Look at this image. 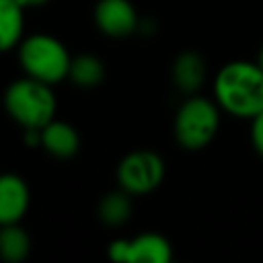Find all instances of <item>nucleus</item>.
Returning <instances> with one entry per match:
<instances>
[{
  "label": "nucleus",
  "instance_id": "1",
  "mask_svg": "<svg viewBox=\"0 0 263 263\" xmlns=\"http://www.w3.org/2000/svg\"><path fill=\"white\" fill-rule=\"evenodd\" d=\"M214 101L232 117L253 119L263 111V68L257 62L234 60L214 78Z\"/></svg>",
  "mask_w": 263,
  "mask_h": 263
},
{
  "label": "nucleus",
  "instance_id": "2",
  "mask_svg": "<svg viewBox=\"0 0 263 263\" xmlns=\"http://www.w3.org/2000/svg\"><path fill=\"white\" fill-rule=\"evenodd\" d=\"M4 109L23 129H41L55 117L58 103L51 84L25 76L8 84Z\"/></svg>",
  "mask_w": 263,
  "mask_h": 263
},
{
  "label": "nucleus",
  "instance_id": "3",
  "mask_svg": "<svg viewBox=\"0 0 263 263\" xmlns=\"http://www.w3.org/2000/svg\"><path fill=\"white\" fill-rule=\"evenodd\" d=\"M70 62L72 55L66 45L49 33L23 37V41L18 43V64L25 76L47 82L51 86L68 78Z\"/></svg>",
  "mask_w": 263,
  "mask_h": 263
},
{
  "label": "nucleus",
  "instance_id": "4",
  "mask_svg": "<svg viewBox=\"0 0 263 263\" xmlns=\"http://www.w3.org/2000/svg\"><path fill=\"white\" fill-rule=\"evenodd\" d=\"M220 107L214 99L191 95L181 103L175 115V140L185 150L205 148L218 134L220 127Z\"/></svg>",
  "mask_w": 263,
  "mask_h": 263
},
{
  "label": "nucleus",
  "instance_id": "5",
  "mask_svg": "<svg viewBox=\"0 0 263 263\" xmlns=\"http://www.w3.org/2000/svg\"><path fill=\"white\" fill-rule=\"evenodd\" d=\"M117 185L129 195H146L154 191L164 179V162L152 150H134L117 164Z\"/></svg>",
  "mask_w": 263,
  "mask_h": 263
},
{
  "label": "nucleus",
  "instance_id": "6",
  "mask_svg": "<svg viewBox=\"0 0 263 263\" xmlns=\"http://www.w3.org/2000/svg\"><path fill=\"white\" fill-rule=\"evenodd\" d=\"M107 253L119 263H168L173 257L171 242L156 232H144L134 238H115Z\"/></svg>",
  "mask_w": 263,
  "mask_h": 263
},
{
  "label": "nucleus",
  "instance_id": "7",
  "mask_svg": "<svg viewBox=\"0 0 263 263\" xmlns=\"http://www.w3.org/2000/svg\"><path fill=\"white\" fill-rule=\"evenodd\" d=\"M95 23L103 35L123 39L138 29L140 16L129 0H99L95 6Z\"/></svg>",
  "mask_w": 263,
  "mask_h": 263
},
{
  "label": "nucleus",
  "instance_id": "8",
  "mask_svg": "<svg viewBox=\"0 0 263 263\" xmlns=\"http://www.w3.org/2000/svg\"><path fill=\"white\" fill-rule=\"evenodd\" d=\"M31 203V191L23 177L14 173L0 175V226L23 220Z\"/></svg>",
  "mask_w": 263,
  "mask_h": 263
},
{
  "label": "nucleus",
  "instance_id": "9",
  "mask_svg": "<svg viewBox=\"0 0 263 263\" xmlns=\"http://www.w3.org/2000/svg\"><path fill=\"white\" fill-rule=\"evenodd\" d=\"M171 74H173L175 86L181 92L195 95L203 86V80L208 76V64L201 53L193 49H185L175 58Z\"/></svg>",
  "mask_w": 263,
  "mask_h": 263
},
{
  "label": "nucleus",
  "instance_id": "10",
  "mask_svg": "<svg viewBox=\"0 0 263 263\" xmlns=\"http://www.w3.org/2000/svg\"><path fill=\"white\" fill-rule=\"evenodd\" d=\"M41 148L55 158H70L80 148V136L74 125L53 117L41 127Z\"/></svg>",
  "mask_w": 263,
  "mask_h": 263
},
{
  "label": "nucleus",
  "instance_id": "11",
  "mask_svg": "<svg viewBox=\"0 0 263 263\" xmlns=\"http://www.w3.org/2000/svg\"><path fill=\"white\" fill-rule=\"evenodd\" d=\"M25 8L16 0H0V53L18 47L25 29Z\"/></svg>",
  "mask_w": 263,
  "mask_h": 263
},
{
  "label": "nucleus",
  "instance_id": "12",
  "mask_svg": "<svg viewBox=\"0 0 263 263\" xmlns=\"http://www.w3.org/2000/svg\"><path fill=\"white\" fill-rule=\"evenodd\" d=\"M68 78L80 88H95L105 78V64L101 58H97L92 53L74 55L70 62Z\"/></svg>",
  "mask_w": 263,
  "mask_h": 263
},
{
  "label": "nucleus",
  "instance_id": "13",
  "mask_svg": "<svg viewBox=\"0 0 263 263\" xmlns=\"http://www.w3.org/2000/svg\"><path fill=\"white\" fill-rule=\"evenodd\" d=\"M31 238L23 226L4 224L0 226V259L6 263H21L29 257Z\"/></svg>",
  "mask_w": 263,
  "mask_h": 263
},
{
  "label": "nucleus",
  "instance_id": "14",
  "mask_svg": "<svg viewBox=\"0 0 263 263\" xmlns=\"http://www.w3.org/2000/svg\"><path fill=\"white\" fill-rule=\"evenodd\" d=\"M129 216H132V201H129V193H125L123 189L107 193L99 203V218L107 226H121L129 220Z\"/></svg>",
  "mask_w": 263,
  "mask_h": 263
},
{
  "label": "nucleus",
  "instance_id": "15",
  "mask_svg": "<svg viewBox=\"0 0 263 263\" xmlns=\"http://www.w3.org/2000/svg\"><path fill=\"white\" fill-rule=\"evenodd\" d=\"M251 142L259 156H263V111L251 119Z\"/></svg>",
  "mask_w": 263,
  "mask_h": 263
},
{
  "label": "nucleus",
  "instance_id": "16",
  "mask_svg": "<svg viewBox=\"0 0 263 263\" xmlns=\"http://www.w3.org/2000/svg\"><path fill=\"white\" fill-rule=\"evenodd\" d=\"M23 8H37V6H43V4H47L49 0H16Z\"/></svg>",
  "mask_w": 263,
  "mask_h": 263
},
{
  "label": "nucleus",
  "instance_id": "17",
  "mask_svg": "<svg viewBox=\"0 0 263 263\" xmlns=\"http://www.w3.org/2000/svg\"><path fill=\"white\" fill-rule=\"evenodd\" d=\"M257 64L263 68V45H261V49H259V55H257Z\"/></svg>",
  "mask_w": 263,
  "mask_h": 263
}]
</instances>
